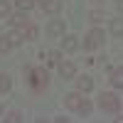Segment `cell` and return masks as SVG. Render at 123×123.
<instances>
[{"label":"cell","instance_id":"cell-5","mask_svg":"<svg viewBox=\"0 0 123 123\" xmlns=\"http://www.w3.org/2000/svg\"><path fill=\"white\" fill-rule=\"evenodd\" d=\"M47 35L49 37H64V20H49V25H47Z\"/></svg>","mask_w":123,"mask_h":123},{"label":"cell","instance_id":"cell-11","mask_svg":"<svg viewBox=\"0 0 123 123\" xmlns=\"http://www.w3.org/2000/svg\"><path fill=\"white\" fill-rule=\"evenodd\" d=\"M62 39H64V49H67V52H74V49L79 47V39L76 37H62Z\"/></svg>","mask_w":123,"mask_h":123},{"label":"cell","instance_id":"cell-9","mask_svg":"<svg viewBox=\"0 0 123 123\" xmlns=\"http://www.w3.org/2000/svg\"><path fill=\"white\" fill-rule=\"evenodd\" d=\"M10 25H12V27H25V25H27L25 12H15V15H10Z\"/></svg>","mask_w":123,"mask_h":123},{"label":"cell","instance_id":"cell-17","mask_svg":"<svg viewBox=\"0 0 123 123\" xmlns=\"http://www.w3.org/2000/svg\"><path fill=\"white\" fill-rule=\"evenodd\" d=\"M15 3H17V7H20V10H30V7L35 5V0H15Z\"/></svg>","mask_w":123,"mask_h":123},{"label":"cell","instance_id":"cell-1","mask_svg":"<svg viewBox=\"0 0 123 123\" xmlns=\"http://www.w3.org/2000/svg\"><path fill=\"white\" fill-rule=\"evenodd\" d=\"M64 106L67 108H71V111H79L81 116H89L91 113V101H86L84 96H79V94H67L64 96Z\"/></svg>","mask_w":123,"mask_h":123},{"label":"cell","instance_id":"cell-16","mask_svg":"<svg viewBox=\"0 0 123 123\" xmlns=\"http://www.w3.org/2000/svg\"><path fill=\"white\" fill-rule=\"evenodd\" d=\"M5 121H7V123H20V121H22V116H20L17 111H12V113H7V116H5Z\"/></svg>","mask_w":123,"mask_h":123},{"label":"cell","instance_id":"cell-14","mask_svg":"<svg viewBox=\"0 0 123 123\" xmlns=\"http://www.w3.org/2000/svg\"><path fill=\"white\" fill-rule=\"evenodd\" d=\"M10 15V3L7 0H0V17H7Z\"/></svg>","mask_w":123,"mask_h":123},{"label":"cell","instance_id":"cell-12","mask_svg":"<svg viewBox=\"0 0 123 123\" xmlns=\"http://www.w3.org/2000/svg\"><path fill=\"white\" fill-rule=\"evenodd\" d=\"M76 84H79L81 91H91V89H94V81H91V76H81Z\"/></svg>","mask_w":123,"mask_h":123},{"label":"cell","instance_id":"cell-13","mask_svg":"<svg viewBox=\"0 0 123 123\" xmlns=\"http://www.w3.org/2000/svg\"><path fill=\"white\" fill-rule=\"evenodd\" d=\"M5 37L10 39V44H12V47H17V44H22V39H25V37L20 35V32H15V30H12V32H7Z\"/></svg>","mask_w":123,"mask_h":123},{"label":"cell","instance_id":"cell-18","mask_svg":"<svg viewBox=\"0 0 123 123\" xmlns=\"http://www.w3.org/2000/svg\"><path fill=\"white\" fill-rule=\"evenodd\" d=\"M7 89H10V79L5 74H0V91H7Z\"/></svg>","mask_w":123,"mask_h":123},{"label":"cell","instance_id":"cell-7","mask_svg":"<svg viewBox=\"0 0 123 123\" xmlns=\"http://www.w3.org/2000/svg\"><path fill=\"white\" fill-rule=\"evenodd\" d=\"M39 5H42V10L44 12H59V7H62V0H37Z\"/></svg>","mask_w":123,"mask_h":123},{"label":"cell","instance_id":"cell-4","mask_svg":"<svg viewBox=\"0 0 123 123\" xmlns=\"http://www.w3.org/2000/svg\"><path fill=\"white\" fill-rule=\"evenodd\" d=\"M101 42H104V32H101V30H91L86 35V39H84V47L86 49H96Z\"/></svg>","mask_w":123,"mask_h":123},{"label":"cell","instance_id":"cell-23","mask_svg":"<svg viewBox=\"0 0 123 123\" xmlns=\"http://www.w3.org/2000/svg\"><path fill=\"white\" fill-rule=\"evenodd\" d=\"M0 116H3V106H0Z\"/></svg>","mask_w":123,"mask_h":123},{"label":"cell","instance_id":"cell-6","mask_svg":"<svg viewBox=\"0 0 123 123\" xmlns=\"http://www.w3.org/2000/svg\"><path fill=\"white\" fill-rule=\"evenodd\" d=\"M57 67H59V74L64 76V79H71V76L76 74V67L71 64V62H59Z\"/></svg>","mask_w":123,"mask_h":123},{"label":"cell","instance_id":"cell-20","mask_svg":"<svg viewBox=\"0 0 123 123\" xmlns=\"http://www.w3.org/2000/svg\"><path fill=\"white\" fill-rule=\"evenodd\" d=\"M89 17L94 20V22H101V20H104V12H98V10H94V12H91Z\"/></svg>","mask_w":123,"mask_h":123},{"label":"cell","instance_id":"cell-21","mask_svg":"<svg viewBox=\"0 0 123 123\" xmlns=\"http://www.w3.org/2000/svg\"><path fill=\"white\" fill-rule=\"evenodd\" d=\"M35 37H37V27L30 25V27H27V39H35Z\"/></svg>","mask_w":123,"mask_h":123},{"label":"cell","instance_id":"cell-15","mask_svg":"<svg viewBox=\"0 0 123 123\" xmlns=\"http://www.w3.org/2000/svg\"><path fill=\"white\" fill-rule=\"evenodd\" d=\"M59 57H62V52H57V49H52V52H47V59L52 62V64H59Z\"/></svg>","mask_w":123,"mask_h":123},{"label":"cell","instance_id":"cell-2","mask_svg":"<svg viewBox=\"0 0 123 123\" xmlns=\"http://www.w3.org/2000/svg\"><path fill=\"white\" fill-rule=\"evenodd\" d=\"M25 79H27V84L32 86V91H42L44 86H47V71L44 69H32V67H25Z\"/></svg>","mask_w":123,"mask_h":123},{"label":"cell","instance_id":"cell-3","mask_svg":"<svg viewBox=\"0 0 123 123\" xmlns=\"http://www.w3.org/2000/svg\"><path fill=\"white\" fill-rule=\"evenodd\" d=\"M98 106L104 108V111L118 113V111H121V101H118V96H116V94H111V91H104V94H101V98H98Z\"/></svg>","mask_w":123,"mask_h":123},{"label":"cell","instance_id":"cell-19","mask_svg":"<svg viewBox=\"0 0 123 123\" xmlns=\"http://www.w3.org/2000/svg\"><path fill=\"white\" fill-rule=\"evenodd\" d=\"M10 47H12V44H10V39H7V37H3V39H0V52H7Z\"/></svg>","mask_w":123,"mask_h":123},{"label":"cell","instance_id":"cell-22","mask_svg":"<svg viewBox=\"0 0 123 123\" xmlns=\"http://www.w3.org/2000/svg\"><path fill=\"white\" fill-rule=\"evenodd\" d=\"M116 7H118L121 12H123V0H118V3H116Z\"/></svg>","mask_w":123,"mask_h":123},{"label":"cell","instance_id":"cell-8","mask_svg":"<svg viewBox=\"0 0 123 123\" xmlns=\"http://www.w3.org/2000/svg\"><path fill=\"white\" fill-rule=\"evenodd\" d=\"M111 84H113L116 89H123V67L111 69Z\"/></svg>","mask_w":123,"mask_h":123},{"label":"cell","instance_id":"cell-10","mask_svg":"<svg viewBox=\"0 0 123 123\" xmlns=\"http://www.w3.org/2000/svg\"><path fill=\"white\" fill-rule=\"evenodd\" d=\"M111 32L116 37H123V17H116L113 22H111Z\"/></svg>","mask_w":123,"mask_h":123}]
</instances>
